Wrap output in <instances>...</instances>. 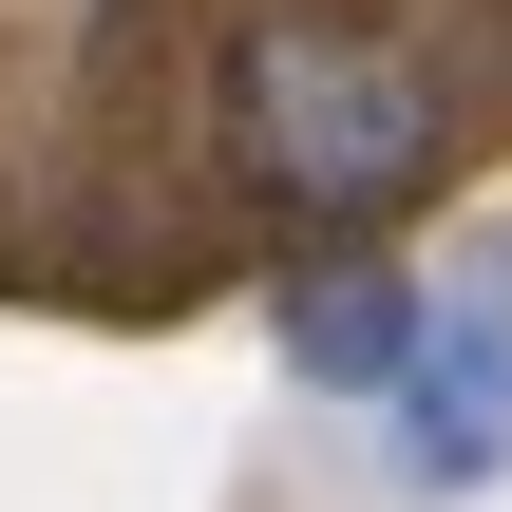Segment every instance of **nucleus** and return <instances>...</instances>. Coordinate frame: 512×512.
<instances>
[{
    "instance_id": "1",
    "label": "nucleus",
    "mask_w": 512,
    "mask_h": 512,
    "mask_svg": "<svg viewBox=\"0 0 512 512\" xmlns=\"http://www.w3.org/2000/svg\"><path fill=\"white\" fill-rule=\"evenodd\" d=\"M456 152V76L361 0H247L209 38V171L266 228H380Z\"/></svg>"
},
{
    "instance_id": "2",
    "label": "nucleus",
    "mask_w": 512,
    "mask_h": 512,
    "mask_svg": "<svg viewBox=\"0 0 512 512\" xmlns=\"http://www.w3.org/2000/svg\"><path fill=\"white\" fill-rule=\"evenodd\" d=\"M512 475V266H475L456 304H437V342H418V380L380 399V494L456 512Z\"/></svg>"
},
{
    "instance_id": "3",
    "label": "nucleus",
    "mask_w": 512,
    "mask_h": 512,
    "mask_svg": "<svg viewBox=\"0 0 512 512\" xmlns=\"http://www.w3.org/2000/svg\"><path fill=\"white\" fill-rule=\"evenodd\" d=\"M418 342H437V285H418V266H380V247H342V266H304V285H285V361H304L323 399H399V380H418Z\"/></svg>"
}]
</instances>
